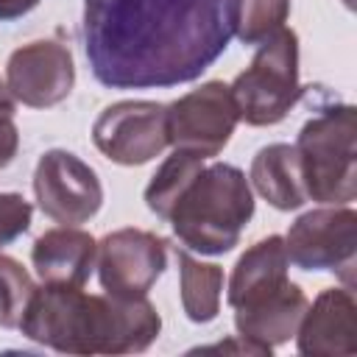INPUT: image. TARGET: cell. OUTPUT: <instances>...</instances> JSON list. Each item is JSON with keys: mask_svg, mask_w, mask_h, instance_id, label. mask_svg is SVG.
Here are the masks:
<instances>
[{"mask_svg": "<svg viewBox=\"0 0 357 357\" xmlns=\"http://www.w3.org/2000/svg\"><path fill=\"white\" fill-rule=\"evenodd\" d=\"M229 39V0H84V50L112 89L195 81Z\"/></svg>", "mask_w": 357, "mask_h": 357, "instance_id": "6da1fadb", "label": "cell"}, {"mask_svg": "<svg viewBox=\"0 0 357 357\" xmlns=\"http://www.w3.org/2000/svg\"><path fill=\"white\" fill-rule=\"evenodd\" d=\"M20 329L64 354H134L159 337L162 318L145 296H89L75 284H42Z\"/></svg>", "mask_w": 357, "mask_h": 357, "instance_id": "7a4b0ae2", "label": "cell"}, {"mask_svg": "<svg viewBox=\"0 0 357 357\" xmlns=\"http://www.w3.org/2000/svg\"><path fill=\"white\" fill-rule=\"evenodd\" d=\"M254 215V195L240 167L215 162L204 167L170 212V226L184 248L226 254L240 243Z\"/></svg>", "mask_w": 357, "mask_h": 357, "instance_id": "3957f363", "label": "cell"}, {"mask_svg": "<svg viewBox=\"0 0 357 357\" xmlns=\"http://www.w3.org/2000/svg\"><path fill=\"white\" fill-rule=\"evenodd\" d=\"M298 162L307 198L321 204H349L357 195V112L332 106L298 131Z\"/></svg>", "mask_w": 357, "mask_h": 357, "instance_id": "277c9868", "label": "cell"}, {"mask_svg": "<svg viewBox=\"0 0 357 357\" xmlns=\"http://www.w3.org/2000/svg\"><path fill=\"white\" fill-rule=\"evenodd\" d=\"M237 117L248 126H273L287 117V112L301 98L304 86L298 81V36L290 28H279L265 42L245 73L229 86Z\"/></svg>", "mask_w": 357, "mask_h": 357, "instance_id": "5b68a950", "label": "cell"}, {"mask_svg": "<svg viewBox=\"0 0 357 357\" xmlns=\"http://www.w3.org/2000/svg\"><path fill=\"white\" fill-rule=\"evenodd\" d=\"M237 109L223 81H206L167 106V145L198 159L218 156L234 134Z\"/></svg>", "mask_w": 357, "mask_h": 357, "instance_id": "8992f818", "label": "cell"}, {"mask_svg": "<svg viewBox=\"0 0 357 357\" xmlns=\"http://www.w3.org/2000/svg\"><path fill=\"white\" fill-rule=\"evenodd\" d=\"M287 259L301 271H337L346 284L354 282L357 212L349 206H324L304 212L284 237Z\"/></svg>", "mask_w": 357, "mask_h": 357, "instance_id": "52a82bcc", "label": "cell"}, {"mask_svg": "<svg viewBox=\"0 0 357 357\" xmlns=\"http://www.w3.org/2000/svg\"><path fill=\"white\" fill-rule=\"evenodd\" d=\"M167 106L153 100H120L100 112L92 126L95 148L126 167L145 165L167 148Z\"/></svg>", "mask_w": 357, "mask_h": 357, "instance_id": "ba28073f", "label": "cell"}, {"mask_svg": "<svg viewBox=\"0 0 357 357\" xmlns=\"http://www.w3.org/2000/svg\"><path fill=\"white\" fill-rule=\"evenodd\" d=\"M33 192L39 209L64 226L86 223L103 204L98 173L75 153L53 148L42 153L33 173Z\"/></svg>", "mask_w": 357, "mask_h": 357, "instance_id": "9c48e42d", "label": "cell"}, {"mask_svg": "<svg viewBox=\"0 0 357 357\" xmlns=\"http://www.w3.org/2000/svg\"><path fill=\"white\" fill-rule=\"evenodd\" d=\"M98 276L109 296L139 298L167 268V243L145 229H117L98 243Z\"/></svg>", "mask_w": 357, "mask_h": 357, "instance_id": "30bf717a", "label": "cell"}, {"mask_svg": "<svg viewBox=\"0 0 357 357\" xmlns=\"http://www.w3.org/2000/svg\"><path fill=\"white\" fill-rule=\"evenodd\" d=\"M75 84V64L67 45L39 39L11 53L6 64V86L14 100L31 109L61 103Z\"/></svg>", "mask_w": 357, "mask_h": 357, "instance_id": "8fae6325", "label": "cell"}, {"mask_svg": "<svg viewBox=\"0 0 357 357\" xmlns=\"http://www.w3.org/2000/svg\"><path fill=\"white\" fill-rule=\"evenodd\" d=\"M304 310H307L304 290L296 282L284 279L273 287H265L243 298L234 307V329L240 337L273 349L296 335Z\"/></svg>", "mask_w": 357, "mask_h": 357, "instance_id": "7c38bea8", "label": "cell"}, {"mask_svg": "<svg viewBox=\"0 0 357 357\" xmlns=\"http://www.w3.org/2000/svg\"><path fill=\"white\" fill-rule=\"evenodd\" d=\"M298 351L310 357H351L357 351V304L349 287L324 290L307 304L296 329Z\"/></svg>", "mask_w": 357, "mask_h": 357, "instance_id": "4fadbf2b", "label": "cell"}, {"mask_svg": "<svg viewBox=\"0 0 357 357\" xmlns=\"http://www.w3.org/2000/svg\"><path fill=\"white\" fill-rule=\"evenodd\" d=\"M98 243L89 231L75 226H59L36 237L31 259L42 284H75L84 287L95 268Z\"/></svg>", "mask_w": 357, "mask_h": 357, "instance_id": "5bb4252c", "label": "cell"}, {"mask_svg": "<svg viewBox=\"0 0 357 357\" xmlns=\"http://www.w3.org/2000/svg\"><path fill=\"white\" fill-rule=\"evenodd\" d=\"M251 181L257 192L282 212L298 209L307 201L296 145H284V142L265 145L251 162Z\"/></svg>", "mask_w": 357, "mask_h": 357, "instance_id": "9a60e30c", "label": "cell"}, {"mask_svg": "<svg viewBox=\"0 0 357 357\" xmlns=\"http://www.w3.org/2000/svg\"><path fill=\"white\" fill-rule=\"evenodd\" d=\"M287 248H284V237L271 234L265 240H259L257 245H251L234 265L231 279H229V293L226 301L229 307H237L243 298L273 287L279 282L287 279Z\"/></svg>", "mask_w": 357, "mask_h": 357, "instance_id": "2e32d148", "label": "cell"}, {"mask_svg": "<svg viewBox=\"0 0 357 357\" xmlns=\"http://www.w3.org/2000/svg\"><path fill=\"white\" fill-rule=\"evenodd\" d=\"M178 276H181V307L190 321L206 324L220 310V293H223V271L209 262H198L190 251H176Z\"/></svg>", "mask_w": 357, "mask_h": 357, "instance_id": "e0dca14e", "label": "cell"}, {"mask_svg": "<svg viewBox=\"0 0 357 357\" xmlns=\"http://www.w3.org/2000/svg\"><path fill=\"white\" fill-rule=\"evenodd\" d=\"M204 170V159L192 156V153H184V151H176L173 156H167L162 162V167L153 173L151 184L145 187V204L153 215L159 218H170L176 201L184 195V190L192 184V178Z\"/></svg>", "mask_w": 357, "mask_h": 357, "instance_id": "ac0fdd59", "label": "cell"}, {"mask_svg": "<svg viewBox=\"0 0 357 357\" xmlns=\"http://www.w3.org/2000/svg\"><path fill=\"white\" fill-rule=\"evenodd\" d=\"M290 14V0H229V28L243 45H259Z\"/></svg>", "mask_w": 357, "mask_h": 357, "instance_id": "d6986e66", "label": "cell"}, {"mask_svg": "<svg viewBox=\"0 0 357 357\" xmlns=\"http://www.w3.org/2000/svg\"><path fill=\"white\" fill-rule=\"evenodd\" d=\"M33 290L36 287H33L31 273L14 257L0 254V326L3 329L20 326Z\"/></svg>", "mask_w": 357, "mask_h": 357, "instance_id": "ffe728a7", "label": "cell"}, {"mask_svg": "<svg viewBox=\"0 0 357 357\" xmlns=\"http://www.w3.org/2000/svg\"><path fill=\"white\" fill-rule=\"evenodd\" d=\"M31 215L33 206L20 192H0V248L28 231Z\"/></svg>", "mask_w": 357, "mask_h": 357, "instance_id": "44dd1931", "label": "cell"}, {"mask_svg": "<svg viewBox=\"0 0 357 357\" xmlns=\"http://www.w3.org/2000/svg\"><path fill=\"white\" fill-rule=\"evenodd\" d=\"M20 145V134L14 126V117H0V167H6Z\"/></svg>", "mask_w": 357, "mask_h": 357, "instance_id": "7402d4cb", "label": "cell"}, {"mask_svg": "<svg viewBox=\"0 0 357 357\" xmlns=\"http://www.w3.org/2000/svg\"><path fill=\"white\" fill-rule=\"evenodd\" d=\"M39 0H0V20H17L33 11Z\"/></svg>", "mask_w": 357, "mask_h": 357, "instance_id": "603a6c76", "label": "cell"}, {"mask_svg": "<svg viewBox=\"0 0 357 357\" xmlns=\"http://www.w3.org/2000/svg\"><path fill=\"white\" fill-rule=\"evenodd\" d=\"M0 117H14V98L8 86H3V81H0Z\"/></svg>", "mask_w": 357, "mask_h": 357, "instance_id": "cb8c5ba5", "label": "cell"}]
</instances>
